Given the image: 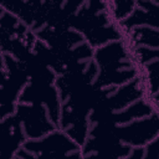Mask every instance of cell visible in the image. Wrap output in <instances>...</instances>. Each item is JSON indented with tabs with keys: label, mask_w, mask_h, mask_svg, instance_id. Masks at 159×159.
Segmentation results:
<instances>
[{
	"label": "cell",
	"mask_w": 159,
	"mask_h": 159,
	"mask_svg": "<svg viewBox=\"0 0 159 159\" xmlns=\"http://www.w3.org/2000/svg\"><path fill=\"white\" fill-rule=\"evenodd\" d=\"M14 159H37L34 154H31V153H29L27 150H25L24 148L16 154V157L14 158Z\"/></svg>",
	"instance_id": "21"
},
{
	"label": "cell",
	"mask_w": 159,
	"mask_h": 159,
	"mask_svg": "<svg viewBox=\"0 0 159 159\" xmlns=\"http://www.w3.org/2000/svg\"><path fill=\"white\" fill-rule=\"evenodd\" d=\"M132 148L119 142L116 135V125L107 123L91 124L88 137L81 147L82 155L98 153L109 155L117 159H123L129 155Z\"/></svg>",
	"instance_id": "2"
},
{
	"label": "cell",
	"mask_w": 159,
	"mask_h": 159,
	"mask_svg": "<svg viewBox=\"0 0 159 159\" xmlns=\"http://www.w3.org/2000/svg\"><path fill=\"white\" fill-rule=\"evenodd\" d=\"M97 73L98 68L96 63L91 60L81 63L80 66H77L67 73L58 75L55 81V87L58 91L61 103L65 99H67L73 92L83 88L87 84L93 83Z\"/></svg>",
	"instance_id": "8"
},
{
	"label": "cell",
	"mask_w": 159,
	"mask_h": 159,
	"mask_svg": "<svg viewBox=\"0 0 159 159\" xmlns=\"http://www.w3.org/2000/svg\"><path fill=\"white\" fill-rule=\"evenodd\" d=\"M36 37L56 51H67L83 42V37L72 29H55L43 26L35 32Z\"/></svg>",
	"instance_id": "12"
},
{
	"label": "cell",
	"mask_w": 159,
	"mask_h": 159,
	"mask_svg": "<svg viewBox=\"0 0 159 159\" xmlns=\"http://www.w3.org/2000/svg\"><path fill=\"white\" fill-rule=\"evenodd\" d=\"M89 119L88 116L77 113L61 103V112L57 128L66 133L76 144L82 147L88 137L89 130Z\"/></svg>",
	"instance_id": "10"
},
{
	"label": "cell",
	"mask_w": 159,
	"mask_h": 159,
	"mask_svg": "<svg viewBox=\"0 0 159 159\" xmlns=\"http://www.w3.org/2000/svg\"><path fill=\"white\" fill-rule=\"evenodd\" d=\"M142 98H145V88L140 76L138 75L134 80L119 87L109 88L108 94L99 101L94 108H101L109 113L119 112Z\"/></svg>",
	"instance_id": "7"
},
{
	"label": "cell",
	"mask_w": 159,
	"mask_h": 159,
	"mask_svg": "<svg viewBox=\"0 0 159 159\" xmlns=\"http://www.w3.org/2000/svg\"><path fill=\"white\" fill-rule=\"evenodd\" d=\"M143 159H159V138H157L144 148Z\"/></svg>",
	"instance_id": "19"
},
{
	"label": "cell",
	"mask_w": 159,
	"mask_h": 159,
	"mask_svg": "<svg viewBox=\"0 0 159 159\" xmlns=\"http://www.w3.org/2000/svg\"><path fill=\"white\" fill-rule=\"evenodd\" d=\"M17 103L43 106L50 119L57 127L61 112V98L55 84H42L29 82L19 96Z\"/></svg>",
	"instance_id": "6"
},
{
	"label": "cell",
	"mask_w": 159,
	"mask_h": 159,
	"mask_svg": "<svg viewBox=\"0 0 159 159\" xmlns=\"http://www.w3.org/2000/svg\"><path fill=\"white\" fill-rule=\"evenodd\" d=\"M158 11H159V2L152 0H142L135 1V9L133 12L118 24L119 29L122 30L123 35L132 29L148 26L153 29H159V20H158Z\"/></svg>",
	"instance_id": "11"
},
{
	"label": "cell",
	"mask_w": 159,
	"mask_h": 159,
	"mask_svg": "<svg viewBox=\"0 0 159 159\" xmlns=\"http://www.w3.org/2000/svg\"><path fill=\"white\" fill-rule=\"evenodd\" d=\"M22 148L37 159H62L73 152L81 150V147L58 128L41 139L26 140Z\"/></svg>",
	"instance_id": "4"
},
{
	"label": "cell",
	"mask_w": 159,
	"mask_h": 159,
	"mask_svg": "<svg viewBox=\"0 0 159 159\" xmlns=\"http://www.w3.org/2000/svg\"><path fill=\"white\" fill-rule=\"evenodd\" d=\"M14 114L21 124L26 140L41 139L57 129L43 106L17 103Z\"/></svg>",
	"instance_id": "5"
},
{
	"label": "cell",
	"mask_w": 159,
	"mask_h": 159,
	"mask_svg": "<svg viewBox=\"0 0 159 159\" xmlns=\"http://www.w3.org/2000/svg\"><path fill=\"white\" fill-rule=\"evenodd\" d=\"M124 40L130 48L138 46L159 48V29L148 26L135 27L124 34Z\"/></svg>",
	"instance_id": "16"
},
{
	"label": "cell",
	"mask_w": 159,
	"mask_h": 159,
	"mask_svg": "<svg viewBox=\"0 0 159 159\" xmlns=\"http://www.w3.org/2000/svg\"><path fill=\"white\" fill-rule=\"evenodd\" d=\"M132 56L133 60L135 62V65L138 66V68L159 60V48H150V47H143V46H138V47H132Z\"/></svg>",
	"instance_id": "18"
},
{
	"label": "cell",
	"mask_w": 159,
	"mask_h": 159,
	"mask_svg": "<svg viewBox=\"0 0 159 159\" xmlns=\"http://www.w3.org/2000/svg\"><path fill=\"white\" fill-rule=\"evenodd\" d=\"M25 142L26 137L15 114L0 122V159H14Z\"/></svg>",
	"instance_id": "9"
},
{
	"label": "cell",
	"mask_w": 159,
	"mask_h": 159,
	"mask_svg": "<svg viewBox=\"0 0 159 159\" xmlns=\"http://www.w3.org/2000/svg\"><path fill=\"white\" fill-rule=\"evenodd\" d=\"M2 12H4V9L0 6V16H1V14H2Z\"/></svg>",
	"instance_id": "24"
},
{
	"label": "cell",
	"mask_w": 159,
	"mask_h": 159,
	"mask_svg": "<svg viewBox=\"0 0 159 159\" xmlns=\"http://www.w3.org/2000/svg\"><path fill=\"white\" fill-rule=\"evenodd\" d=\"M139 76L145 88V98L159 109V60L140 67Z\"/></svg>",
	"instance_id": "15"
},
{
	"label": "cell",
	"mask_w": 159,
	"mask_h": 159,
	"mask_svg": "<svg viewBox=\"0 0 159 159\" xmlns=\"http://www.w3.org/2000/svg\"><path fill=\"white\" fill-rule=\"evenodd\" d=\"M24 72L26 73L29 82L31 83H42V84H55L57 75L46 65H43L32 51L19 61Z\"/></svg>",
	"instance_id": "14"
},
{
	"label": "cell",
	"mask_w": 159,
	"mask_h": 159,
	"mask_svg": "<svg viewBox=\"0 0 159 159\" xmlns=\"http://www.w3.org/2000/svg\"><path fill=\"white\" fill-rule=\"evenodd\" d=\"M5 81V63H4V55L0 52V86Z\"/></svg>",
	"instance_id": "22"
},
{
	"label": "cell",
	"mask_w": 159,
	"mask_h": 159,
	"mask_svg": "<svg viewBox=\"0 0 159 159\" xmlns=\"http://www.w3.org/2000/svg\"><path fill=\"white\" fill-rule=\"evenodd\" d=\"M144 155V148H133L128 157L123 159H143Z\"/></svg>",
	"instance_id": "20"
},
{
	"label": "cell",
	"mask_w": 159,
	"mask_h": 159,
	"mask_svg": "<svg viewBox=\"0 0 159 159\" xmlns=\"http://www.w3.org/2000/svg\"><path fill=\"white\" fill-rule=\"evenodd\" d=\"M155 111H159V109L155 108L147 98H142V99H138L134 103L129 104L123 111L109 113L108 117H107L106 123L107 124L120 125V124H125V123H129V122H133V120H137V119L149 117Z\"/></svg>",
	"instance_id": "13"
},
{
	"label": "cell",
	"mask_w": 159,
	"mask_h": 159,
	"mask_svg": "<svg viewBox=\"0 0 159 159\" xmlns=\"http://www.w3.org/2000/svg\"><path fill=\"white\" fill-rule=\"evenodd\" d=\"M62 159H83V155H82L81 150H77V152H73V153L63 157Z\"/></svg>",
	"instance_id": "23"
},
{
	"label": "cell",
	"mask_w": 159,
	"mask_h": 159,
	"mask_svg": "<svg viewBox=\"0 0 159 159\" xmlns=\"http://www.w3.org/2000/svg\"><path fill=\"white\" fill-rule=\"evenodd\" d=\"M135 9L134 0H113L108 1V12L111 19L116 24H120L125 20Z\"/></svg>",
	"instance_id": "17"
},
{
	"label": "cell",
	"mask_w": 159,
	"mask_h": 159,
	"mask_svg": "<svg viewBox=\"0 0 159 159\" xmlns=\"http://www.w3.org/2000/svg\"><path fill=\"white\" fill-rule=\"evenodd\" d=\"M116 135L123 144L133 148H145L159 138V113L155 111L149 117L125 124L116 125Z\"/></svg>",
	"instance_id": "3"
},
{
	"label": "cell",
	"mask_w": 159,
	"mask_h": 159,
	"mask_svg": "<svg viewBox=\"0 0 159 159\" xmlns=\"http://www.w3.org/2000/svg\"><path fill=\"white\" fill-rule=\"evenodd\" d=\"M92 61L98 68L93 84L101 89L119 87L139 75L130 47L124 39L94 48Z\"/></svg>",
	"instance_id": "1"
}]
</instances>
